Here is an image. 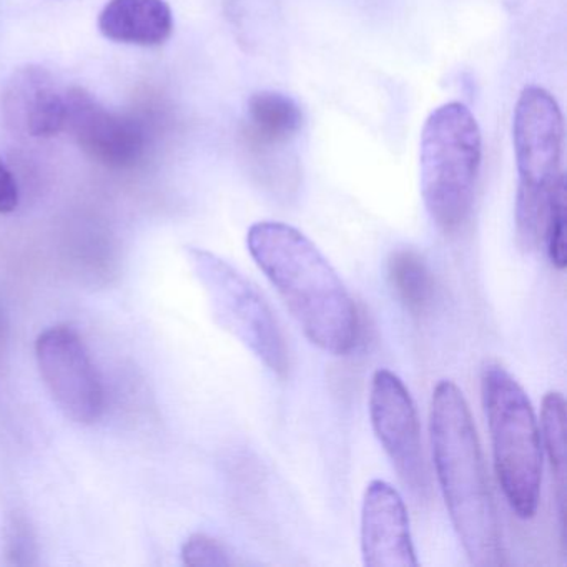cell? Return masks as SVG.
<instances>
[{
    "label": "cell",
    "mask_w": 567,
    "mask_h": 567,
    "mask_svg": "<svg viewBox=\"0 0 567 567\" xmlns=\"http://www.w3.org/2000/svg\"><path fill=\"white\" fill-rule=\"evenodd\" d=\"M247 247L315 347L334 357L357 348V305L307 235L281 221H258L248 230Z\"/></svg>",
    "instance_id": "6da1fadb"
},
{
    "label": "cell",
    "mask_w": 567,
    "mask_h": 567,
    "mask_svg": "<svg viewBox=\"0 0 567 567\" xmlns=\"http://www.w3.org/2000/svg\"><path fill=\"white\" fill-rule=\"evenodd\" d=\"M430 436L437 483L467 559L476 567L503 566V536L476 426L463 391L451 380L434 386Z\"/></svg>",
    "instance_id": "7a4b0ae2"
},
{
    "label": "cell",
    "mask_w": 567,
    "mask_h": 567,
    "mask_svg": "<svg viewBox=\"0 0 567 567\" xmlns=\"http://www.w3.org/2000/svg\"><path fill=\"white\" fill-rule=\"evenodd\" d=\"M483 162V135L476 117L460 102L431 112L420 142V182L424 207L434 224L454 231L467 220Z\"/></svg>",
    "instance_id": "3957f363"
},
{
    "label": "cell",
    "mask_w": 567,
    "mask_h": 567,
    "mask_svg": "<svg viewBox=\"0 0 567 567\" xmlns=\"http://www.w3.org/2000/svg\"><path fill=\"white\" fill-rule=\"evenodd\" d=\"M481 398L497 483L514 514L530 519L539 507L543 481V446L533 404L509 371L497 363L483 368Z\"/></svg>",
    "instance_id": "277c9868"
},
{
    "label": "cell",
    "mask_w": 567,
    "mask_h": 567,
    "mask_svg": "<svg viewBox=\"0 0 567 567\" xmlns=\"http://www.w3.org/2000/svg\"><path fill=\"white\" fill-rule=\"evenodd\" d=\"M513 144L519 175L517 241L529 251L544 238L550 195L564 177V117L549 92L537 85L524 89L514 109Z\"/></svg>",
    "instance_id": "5b68a950"
},
{
    "label": "cell",
    "mask_w": 567,
    "mask_h": 567,
    "mask_svg": "<svg viewBox=\"0 0 567 567\" xmlns=\"http://www.w3.org/2000/svg\"><path fill=\"white\" fill-rule=\"evenodd\" d=\"M187 258L207 293L218 327L234 334L271 373L287 377V344L274 311L257 287L212 251L188 248Z\"/></svg>",
    "instance_id": "8992f818"
},
{
    "label": "cell",
    "mask_w": 567,
    "mask_h": 567,
    "mask_svg": "<svg viewBox=\"0 0 567 567\" xmlns=\"http://www.w3.org/2000/svg\"><path fill=\"white\" fill-rule=\"evenodd\" d=\"M35 357L59 410L75 423H95L104 411V386L81 337L71 328H51L38 338Z\"/></svg>",
    "instance_id": "52a82bcc"
},
{
    "label": "cell",
    "mask_w": 567,
    "mask_h": 567,
    "mask_svg": "<svg viewBox=\"0 0 567 567\" xmlns=\"http://www.w3.org/2000/svg\"><path fill=\"white\" fill-rule=\"evenodd\" d=\"M370 417L374 434L403 483L417 496L426 493V466L416 406L393 371H374L370 384Z\"/></svg>",
    "instance_id": "ba28073f"
},
{
    "label": "cell",
    "mask_w": 567,
    "mask_h": 567,
    "mask_svg": "<svg viewBox=\"0 0 567 567\" xmlns=\"http://www.w3.org/2000/svg\"><path fill=\"white\" fill-rule=\"evenodd\" d=\"M65 128L92 161L109 168H131L141 161L145 132L137 121L109 111L81 87L65 92Z\"/></svg>",
    "instance_id": "9c48e42d"
},
{
    "label": "cell",
    "mask_w": 567,
    "mask_h": 567,
    "mask_svg": "<svg viewBox=\"0 0 567 567\" xmlns=\"http://www.w3.org/2000/svg\"><path fill=\"white\" fill-rule=\"evenodd\" d=\"M361 556L367 567L417 566L406 506L386 481H371L364 491Z\"/></svg>",
    "instance_id": "30bf717a"
},
{
    "label": "cell",
    "mask_w": 567,
    "mask_h": 567,
    "mask_svg": "<svg viewBox=\"0 0 567 567\" xmlns=\"http://www.w3.org/2000/svg\"><path fill=\"white\" fill-rule=\"evenodd\" d=\"M65 94L41 65L18 69L2 92V114L14 134L49 138L65 128Z\"/></svg>",
    "instance_id": "8fae6325"
},
{
    "label": "cell",
    "mask_w": 567,
    "mask_h": 567,
    "mask_svg": "<svg viewBox=\"0 0 567 567\" xmlns=\"http://www.w3.org/2000/svg\"><path fill=\"white\" fill-rule=\"evenodd\" d=\"M99 29L117 44L157 48L171 39L174 16L165 0H109L99 16Z\"/></svg>",
    "instance_id": "7c38bea8"
},
{
    "label": "cell",
    "mask_w": 567,
    "mask_h": 567,
    "mask_svg": "<svg viewBox=\"0 0 567 567\" xmlns=\"http://www.w3.org/2000/svg\"><path fill=\"white\" fill-rule=\"evenodd\" d=\"M251 132L264 144H284L300 132L303 112L300 105L280 92L264 91L248 101Z\"/></svg>",
    "instance_id": "4fadbf2b"
},
{
    "label": "cell",
    "mask_w": 567,
    "mask_h": 567,
    "mask_svg": "<svg viewBox=\"0 0 567 567\" xmlns=\"http://www.w3.org/2000/svg\"><path fill=\"white\" fill-rule=\"evenodd\" d=\"M388 278L401 303L414 315L424 313L433 301L434 285L426 261L411 248H400L388 258Z\"/></svg>",
    "instance_id": "5bb4252c"
},
{
    "label": "cell",
    "mask_w": 567,
    "mask_h": 567,
    "mask_svg": "<svg viewBox=\"0 0 567 567\" xmlns=\"http://www.w3.org/2000/svg\"><path fill=\"white\" fill-rule=\"evenodd\" d=\"M539 434L549 457L550 470L559 484L560 504L564 506L567 471L566 400L559 391H549L544 396Z\"/></svg>",
    "instance_id": "9a60e30c"
},
{
    "label": "cell",
    "mask_w": 567,
    "mask_h": 567,
    "mask_svg": "<svg viewBox=\"0 0 567 567\" xmlns=\"http://www.w3.org/2000/svg\"><path fill=\"white\" fill-rule=\"evenodd\" d=\"M544 240H546V250L550 264L557 270H564L567 265L566 177L557 182L556 188L550 195L546 227H544Z\"/></svg>",
    "instance_id": "2e32d148"
},
{
    "label": "cell",
    "mask_w": 567,
    "mask_h": 567,
    "mask_svg": "<svg viewBox=\"0 0 567 567\" xmlns=\"http://www.w3.org/2000/svg\"><path fill=\"white\" fill-rule=\"evenodd\" d=\"M182 559L187 566H230L231 559L224 544L207 534H194L182 547Z\"/></svg>",
    "instance_id": "e0dca14e"
},
{
    "label": "cell",
    "mask_w": 567,
    "mask_h": 567,
    "mask_svg": "<svg viewBox=\"0 0 567 567\" xmlns=\"http://www.w3.org/2000/svg\"><path fill=\"white\" fill-rule=\"evenodd\" d=\"M19 205V188L11 171L0 161V214H11Z\"/></svg>",
    "instance_id": "ac0fdd59"
},
{
    "label": "cell",
    "mask_w": 567,
    "mask_h": 567,
    "mask_svg": "<svg viewBox=\"0 0 567 567\" xmlns=\"http://www.w3.org/2000/svg\"><path fill=\"white\" fill-rule=\"evenodd\" d=\"M4 344H6V324H4V318H2V313H0V358H2V353H4Z\"/></svg>",
    "instance_id": "d6986e66"
}]
</instances>
